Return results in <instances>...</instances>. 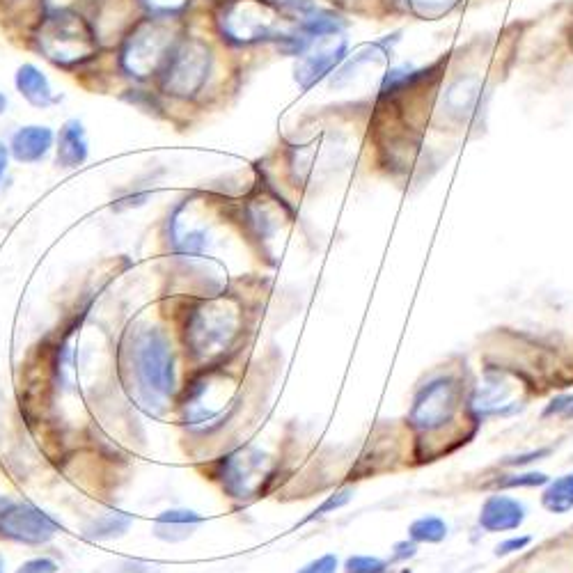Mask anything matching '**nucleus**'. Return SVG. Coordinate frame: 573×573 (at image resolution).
Masks as SVG:
<instances>
[{
	"mask_svg": "<svg viewBox=\"0 0 573 573\" xmlns=\"http://www.w3.org/2000/svg\"><path fill=\"white\" fill-rule=\"evenodd\" d=\"M175 333L163 321L136 319L124 328L115 349V372L129 402L149 418H166L175 408L179 383Z\"/></svg>",
	"mask_w": 573,
	"mask_h": 573,
	"instance_id": "1",
	"label": "nucleus"
},
{
	"mask_svg": "<svg viewBox=\"0 0 573 573\" xmlns=\"http://www.w3.org/2000/svg\"><path fill=\"white\" fill-rule=\"evenodd\" d=\"M170 326L186 370L230 365L250 333V303L234 287L214 296H179Z\"/></svg>",
	"mask_w": 573,
	"mask_h": 573,
	"instance_id": "2",
	"label": "nucleus"
},
{
	"mask_svg": "<svg viewBox=\"0 0 573 573\" xmlns=\"http://www.w3.org/2000/svg\"><path fill=\"white\" fill-rule=\"evenodd\" d=\"M232 365L188 370L175 399L177 425L193 436H211L234 418L241 402V372Z\"/></svg>",
	"mask_w": 573,
	"mask_h": 573,
	"instance_id": "3",
	"label": "nucleus"
},
{
	"mask_svg": "<svg viewBox=\"0 0 573 573\" xmlns=\"http://www.w3.org/2000/svg\"><path fill=\"white\" fill-rule=\"evenodd\" d=\"M26 39L37 56L62 72H81L104 53V37L99 33L97 21L83 10L39 12Z\"/></svg>",
	"mask_w": 573,
	"mask_h": 573,
	"instance_id": "4",
	"label": "nucleus"
},
{
	"mask_svg": "<svg viewBox=\"0 0 573 573\" xmlns=\"http://www.w3.org/2000/svg\"><path fill=\"white\" fill-rule=\"evenodd\" d=\"M186 30L184 19L154 17L140 14L133 19L115 46V67L133 85L156 83L163 65L170 56L172 46Z\"/></svg>",
	"mask_w": 573,
	"mask_h": 573,
	"instance_id": "5",
	"label": "nucleus"
},
{
	"mask_svg": "<svg viewBox=\"0 0 573 573\" xmlns=\"http://www.w3.org/2000/svg\"><path fill=\"white\" fill-rule=\"evenodd\" d=\"M211 23L221 42L232 49L278 46L296 28L278 0H218Z\"/></svg>",
	"mask_w": 573,
	"mask_h": 573,
	"instance_id": "6",
	"label": "nucleus"
},
{
	"mask_svg": "<svg viewBox=\"0 0 573 573\" xmlns=\"http://www.w3.org/2000/svg\"><path fill=\"white\" fill-rule=\"evenodd\" d=\"M216 69V49L209 39L184 30L177 44L172 46L170 56L163 65L154 88L161 99L177 101V104H193L198 101L207 85L211 83Z\"/></svg>",
	"mask_w": 573,
	"mask_h": 573,
	"instance_id": "7",
	"label": "nucleus"
},
{
	"mask_svg": "<svg viewBox=\"0 0 573 573\" xmlns=\"http://www.w3.org/2000/svg\"><path fill=\"white\" fill-rule=\"evenodd\" d=\"M280 461L255 443L232 447L230 452L211 459L204 470L209 480L221 486L223 496L239 505L264 498L276 482Z\"/></svg>",
	"mask_w": 573,
	"mask_h": 573,
	"instance_id": "8",
	"label": "nucleus"
},
{
	"mask_svg": "<svg viewBox=\"0 0 573 573\" xmlns=\"http://www.w3.org/2000/svg\"><path fill=\"white\" fill-rule=\"evenodd\" d=\"M234 214L250 248H255L259 257H273L271 243L280 234V227L292 221L294 211L280 198L276 188L262 179L246 198L234 204Z\"/></svg>",
	"mask_w": 573,
	"mask_h": 573,
	"instance_id": "9",
	"label": "nucleus"
},
{
	"mask_svg": "<svg viewBox=\"0 0 573 573\" xmlns=\"http://www.w3.org/2000/svg\"><path fill=\"white\" fill-rule=\"evenodd\" d=\"M62 532V523L35 502L14 500L7 496L0 507V541H12L19 546L42 548L51 544Z\"/></svg>",
	"mask_w": 573,
	"mask_h": 573,
	"instance_id": "10",
	"label": "nucleus"
},
{
	"mask_svg": "<svg viewBox=\"0 0 573 573\" xmlns=\"http://www.w3.org/2000/svg\"><path fill=\"white\" fill-rule=\"evenodd\" d=\"M347 37L342 35H326L317 37L310 44V49L296 58L294 65V81L303 92H310L324 78H331L337 67L347 60Z\"/></svg>",
	"mask_w": 573,
	"mask_h": 573,
	"instance_id": "11",
	"label": "nucleus"
},
{
	"mask_svg": "<svg viewBox=\"0 0 573 573\" xmlns=\"http://www.w3.org/2000/svg\"><path fill=\"white\" fill-rule=\"evenodd\" d=\"M459 402V388L452 379H438L422 388L411 408V425L420 431L441 429L452 420Z\"/></svg>",
	"mask_w": 573,
	"mask_h": 573,
	"instance_id": "12",
	"label": "nucleus"
},
{
	"mask_svg": "<svg viewBox=\"0 0 573 573\" xmlns=\"http://www.w3.org/2000/svg\"><path fill=\"white\" fill-rule=\"evenodd\" d=\"M56 149V133L46 124H26L12 133L10 154L17 163L33 166L42 163Z\"/></svg>",
	"mask_w": 573,
	"mask_h": 573,
	"instance_id": "13",
	"label": "nucleus"
},
{
	"mask_svg": "<svg viewBox=\"0 0 573 573\" xmlns=\"http://www.w3.org/2000/svg\"><path fill=\"white\" fill-rule=\"evenodd\" d=\"M204 523V516L188 507L163 509L152 521V537L163 541V544H184L198 532Z\"/></svg>",
	"mask_w": 573,
	"mask_h": 573,
	"instance_id": "14",
	"label": "nucleus"
},
{
	"mask_svg": "<svg viewBox=\"0 0 573 573\" xmlns=\"http://www.w3.org/2000/svg\"><path fill=\"white\" fill-rule=\"evenodd\" d=\"M14 88L21 94L23 101H28L30 106L37 111H46V108L56 106L62 101L60 94L53 90L49 76L44 74V69H39L33 62H23L17 67L14 74Z\"/></svg>",
	"mask_w": 573,
	"mask_h": 573,
	"instance_id": "15",
	"label": "nucleus"
},
{
	"mask_svg": "<svg viewBox=\"0 0 573 573\" xmlns=\"http://www.w3.org/2000/svg\"><path fill=\"white\" fill-rule=\"evenodd\" d=\"M56 166L65 170H76L81 168L90 156V140L88 131H85V124L72 117L62 124L60 131L56 133Z\"/></svg>",
	"mask_w": 573,
	"mask_h": 573,
	"instance_id": "16",
	"label": "nucleus"
},
{
	"mask_svg": "<svg viewBox=\"0 0 573 573\" xmlns=\"http://www.w3.org/2000/svg\"><path fill=\"white\" fill-rule=\"evenodd\" d=\"M525 521V507L521 502L507 496H491L484 502L480 523L489 532L516 530Z\"/></svg>",
	"mask_w": 573,
	"mask_h": 573,
	"instance_id": "17",
	"label": "nucleus"
},
{
	"mask_svg": "<svg viewBox=\"0 0 573 573\" xmlns=\"http://www.w3.org/2000/svg\"><path fill=\"white\" fill-rule=\"evenodd\" d=\"M133 521H136L133 514L122 512V509L115 507H106L104 512L90 516L88 521L83 523L81 535L88 541H113L127 535Z\"/></svg>",
	"mask_w": 573,
	"mask_h": 573,
	"instance_id": "18",
	"label": "nucleus"
},
{
	"mask_svg": "<svg viewBox=\"0 0 573 573\" xmlns=\"http://www.w3.org/2000/svg\"><path fill=\"white\" fill-rule=\"evenodd\" d=\"M482 101V85L477 78H459L457 83L450 85L445 97L447 113L459 117V120H466L473 113H477Z\"/></svg>",
	"mask_w": 573,
	"mask_h": 573,
	"instance_id": "19",
	"label": "nucleus"
},
{
	"mask_svg": "<svg viewBox=\"0 0 573 573\" xmlns=\"http://www.w3.org/2000/svg\"><path fill=\"white\" fill-rule=\"evenodd\" d=\"M509 397H512V388L507 386L500 376H489L484 386H480L477 395L473 399V408L480 415L489 413H500L509 406Z\"/></svg>",
	"mask_w": 573,
	"mask_h": 573,
	"instance_id": "20",
	"label": "nucleus"
},
{
	"mask_svg": "<svg viewBox=\"0 0 573 573\" xmlns=\"http://www.w3.org/2000/svg\"><path fill=\"white\" fill-rule=\"evenodd\" d=\"M544 507L553 514H567L573 509V473L564 475L548 486L544 493Z\"/></svg>",
	"mask_w": 573,
	"mask_h": 573,
	"instance_id": "21",
	"label": "nucleus"
},
{
	"mask_svg": "<svg viewBox=\"0 0 573 573\" xmlns=\"http://www.w3.org/2000/svg\"><path fill=\"white\" fill-rule=\"evenodd\" d=\"M140 14H154L166 19H184L193 7V0H136Z\"/></svg>",
	"mask_w": 573,
	"mask_h": 573,
	"instance_id": "22",
	"label": "nucleus"
},
{
	"mask_svg": "<svg viewBox=\"0 0 573 573\" xmlns=\"http://www.w3.org/2000/svg\"><path fill=\"white\" fill-rule=\"evenodd\" d=\"M408 535H411L413 541H425V544H438L447 537V525L445 521L436 516H425L418 518L411 528H408Z\"/></svg>",
	"mask_w": 573,
	"mask_h": 573,
	"instance_id": "23",
	"label": "nucleus"
},
{
	"mask_svg": "<svg viewBox=\"0 0 573 573\" xmlns=\"http://www.w3.org/2000/svg\"><path fill=\"white\" fill-rule=\"evenodd\" d=\"M461 3V0H406L408 10L413 14H418L422 19H434L441 17V14H447L454 10Z\"/></svg>",
	"mask_w": 573,
	"mask_h": 573,
	"instance_id": "24",
	"label": "nucleus"
},
{
	"mask_svg": "<svg viewBox=\"0 0 573 573\" xmlns=\"http://www.w3.org/2000/svg\"><path fill=\"white\" fill-rule=\"evenodd\" d=\"M353 500V489L351 486H344V489H337L333 496H328L324 502L317 509H312L310 516L305 518L303 523H310V521H317V518H324L328 514H335L337 509H342V507H347L349 502Z\"/></svg>",
	"mask_w": 573,
	"mask_h": 573,
	"instance_id": "25",
	"label": "nucleus"
},
{
	"mask_svg": "<svg viewBox=\"0 0 573 573\" xmlns=\"http://www.w3.org/2000/svg\"><path fill=\"white\" fill-rule=\"evenodd\" d=\"M388 564L372 555H353L344 562V573H386Z\"/></svg>",
	"mask_w": 573,
	"mask_h": 573,
	"instance_id": "26",
	"label": "nucleus"
},
{
	"mask_svg": "<svg viewBox=\"0 0 573 573\" xmlns=\"http://www.w3.org/2000/svg\"><path fill=\"white\" fill-rule=\"evenodd\" d=\"M60 571V562L56 557L51 555H35L23 560L14 573H58Z\"/></svg>",
	"mask_w": 573,
	"mask_h": 573,
	"instance_id": "27",
	"label": "nucleus"
},
{
	"mask_svg": "<svg viewBox=\"0 0 573 573\" xmlns=\"http://www.w3.org/2000/svg\"><path fill=\"white\" fill-rule=\"evenodd\" d=\"M278 3L294 23H301L303 19H308L310 14H315L319 10L317 0H278Z\"/></svg>",
	"mask_w": 573,
	"mask_h": 573,
	"instance_id": "28",
	"label": "nucleus"
},
{
	"mask_svg": "<svg viewBox=\"0 0 573 573\" xmlns=\"http://www.w3.org/2000/svg\"><path fill=\"white\" fill-rule=\"evenodd\" d=\"M337 569H340V562H337V557L331 553H326V555L317 557V560L303 564V567L298 569L296 573H337Z\"/></svg>",
	"mask_w": 573,
	"mask_h": 573,
	"instance_id": "29",
	"label": "nucleus"
},
{
	"mask_svg": "<svg viewBox=\"0 0 573 573\" xmlns=\"http://www.w3.org/2000/svg\"><path fill=\"white\" fill-rule=\"evenodd\" d=\"M539 484H546V475L528 473V475H516L512 480L502 482V486H539Z\"/></svg>",
	"mask_w": 573,
	"mask_h": 573,
	"instance_id": "30",
	"label": "nucleus"
},
{
	"mask_svg": "<svg viewBox=\"0 0 573 573\" xmlns=\"http://www.w3.org/2000/svg\"><path fill=\"white\" fill-rule=\"evenodd\" d=\"M530 544V537H521V539H509L505 541V544H500L496 548V553L498 555H509V553H514V551H521L523 546H528Z\"/></svg>",
	"mask_w": 573,
	"mask_h": 573,
	"instance_id": "31",
	"label": "nucleus"
},
{
	"mask_svg": "<svg viewBox=\"0 0 573 573\" xmlns=\"http://www.w3.org/2000/svg\"><path fill=\"white\" fill-rule=\"evenodd\" d=\"M10 145H5L3 140H0V188H3V179L7 175V168H10Z\"/></svg>",
	"mask_w": 573,
	"mask_h": 573,
	"instance_id": "32",
	"label": "nucleus"
},
{
	"mask_svg": "<svg viewBox=\"0 0 573 573\" xmlns=\"http://www.w3.org/2000/svg\"><path fill=\"white\" fill-rule=\"evenodd\" d=\"M117 573H149V567L143 562L127 560V562L120 564V569H117Z\"/></svg>",
	"mask_w": 573,
	"mask_h": 573,
	"instance_id": "33",
	"label": "nucleus"
},
{
	"mask_svg": "<svg viewBox=\"0 0 573 573\" xmlns=\"http://www.w3.org/2000/svg\"><path fill=\"white\" fill-rule=\"evenodd\" d=\"M395 560H404V557H413L415 555V544H408V541H404V544H397L395 546Z\"/></svg>",
	"mask_w": 573,
	"mask_h": 573,
	"instance_id": "34",
	"label": "nucleus"
},
{
	"mask_svg": "<svg viewBox=\"0 0 573 573\" xmlns=\"http://www.w3.org/2000/svg\"><path fill=\"white\" fill-rule=\"evenodd\" d=\"M7 106H10V99H7L5 92H0V115L7 113Z\"/></svg>",
	"mask_w": 573,
	"mask_h": 573,
	"instance_id": "35",
	"label": "nucleus"
},
{
	"mask_svg": "<svg viewBox=\"0 0 573 573\" xmlns=\"http://www.w3.org/2000/svg\"><path fill=\"white\" fill-rule=\"evenodd\" d=\"M0 573H5V557L0 553Z\"/></svg>",
	"mask_w": 573,
	"mask_h": 573,
	"instance_id": "36",
	"label": "nucleus"
}]
</instances>
